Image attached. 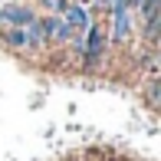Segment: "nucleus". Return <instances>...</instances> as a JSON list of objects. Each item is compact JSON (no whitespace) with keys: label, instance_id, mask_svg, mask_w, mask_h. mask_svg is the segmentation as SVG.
Returning a JSON list of instances; mask_svg holds the SVG:
<instances>
[{"label":"nucleus","instance_id":"20e7f679","mask_svg":"<svg viewBox=\"0 0 161 161\" xmlns=\"http://www.w3.org/2000/svg\"><path fill=\"white\" fill-rule=\"evenodd\" d=\"M63 20H66V26H69L72 33H86V30H89V23H92L89 7H86V3H69V7L63 10Z\"/></svg>","mask_w":161,"mask_h":161},{"label":"nucleus","instance_id":"f257e3e1","mask_svg":"<svg viewBox=\"0 0 161 161\" xmlns=\"http://www.w3.org/2000/svg\"><path fill=\"white\" fill-rule=\"evenodd\" d=\"M105 30L102 26H96V23H89V30H86V36H82V63L89 66H99V59H102V53H105Z\"/></svg>","mask_w":161,"mask_h":161},{"label":"nucleus","instance_id":"f03ea898","mask_svg":"<svg viewBox=\"0 0 161 161\" xmlns=\"http://www.w3.org/2000/svg\"><path fill=\"white\" fill-rule=\"evenodd\" d=\"M0 20H3L7 26H30L36 20V13L30 7H23V3H3L0 7Z\"/></svg>","mask_w":161,"mask_h":161},{"label":"nucleus","instance_id":"7ed1b4c3","mask_svg":"<svg viewBox=\"0 0 161 161\" xmlns=\"http://www.w3.org/2000/svg\"><path fill=\"white\" fill-rule=\"evenodd\" d=\"M112 40L115 43L131 40V7H115L112 10Z\"/></svg>","mask_w":161,"mask_h":161},{"label":"nucleus","instance_id":"423d86ee","mask_svg":"<svg viewBox=\"0 0 161 161\" xmlns=\"http://www.w3.org/2000/svg\"><path fill=\"white\" fill-rule=\"evenodd\" d=\"M148 102H151V105H158V82H151V89H148Z\"/></svg>","mask_w":161,"mask_h":161},{"label":"nucleus","instance_id":"39448f33","mask_svg":"<svg viewBox=\"0 0 161 161\" xmlns=\"http://www.w3.org/2000/svg\"><path fill=\"white\" fill-rule=\"evenodd\" d=\"M3 43H7V46H13V49H26V46H30L23 26H7V30H3Z\"/></svg>","mask_w":161,"mask_h":161}]
</instances>
